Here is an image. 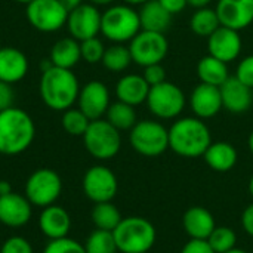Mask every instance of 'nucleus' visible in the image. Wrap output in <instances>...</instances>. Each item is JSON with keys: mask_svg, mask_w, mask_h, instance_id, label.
<instances>
[{"mask_svg": "<svg viewBox=\"0 0 253 253\" xmlns=\"http://www.w3.org/2000/svg\"><path fill=\"white\" fill-rule=\"evenodd\" d=\"M159 1H160V4H162L168 12H170L172 15H176V13L182 12V10L188 6L187 0H159Z\"/></svg>", "mask_w": 253, "mask_h": 253, "instance_id": "43", "label": "nucleus"}, {"mask_svg": "<svg viewBox=\"0 0 253 253\" xmlns=\"http://www.w3.org/2000/svg\"><path fill=\"white\" fill-rule=\"evenodd\" d=\"M101 16L98 6L92 3H82L76 9L68 12L67 18V30L70 36L79 42L96 37L101 33Z\"/></svg>", "mask_w": 253, "mask_h": 253, "instance_id": "13", "label": "nucleus"}, {"mask_svg": "<svg viewBox=\"0 0 253 253\" xmlns=\"http://www.w3.org/2000/svg\"><path fill=\"white\" fill-rule=\"evenodd\" d=\"M179 253H215L206 240H193L190 239Z\"/></svg>", "mask_w": 253, "mask_h": 253, "instance_id": "41", "label": "nucleus"}, {"mask_svg": "<svg viewBox=\"0 0 253 253\" xmlns=\"http://www.w3.org/2000/svg\"><path fill=\"white\" fill-rule=\"evenodd\" d=\"M215 10L221 25L236 31L253 24V0H218Z\"/></svg>", "mask_w": 253, "mask_h": 253, "instance_id": "16", "label": "nucleus"}, {"mask_svg": "<svg viewBox=\"0 0 253 253\" xmlns=\"http://www.w3.org/2000/svg\"><path fill=\"white\" fill-rule=\"evenodd\" d=\"M82 188L84 196L93 203L113 202L119 191V181L110 168L95 165L84 172Z\"/></svg>", "mask_w": 253, "mask_h": 253, "instance_id": "12", "label": "nucleus"}, {"mask_svg": "<svg viewBox=\"0 0 253 253\" xmlns=\"http://www.w3.org/2000/svg\"><path fill=\"white\" fill-rule=\"evenodd\" d=\"M188 104L194 117L202 120L213 119L221 110H224L219 87L206 83H200L191 90Z\"/></svg>", "mask_w": 253, "mask_h": 253, "instance_id": "17", "label": "nucleus"}, {"mask_svg": "<svg viewBox=\"0 0 253 253\" xmlns=\"http://www.w3.org/2000/svg\"><path fill=\"white\" fill-rule=\"evenodd\" d=\"M39 93L47 108L64 113L77 102L80 83L71 70L52 65L42 71Z\"/></svg>", "mask_w": 253, "mask_h": 253, "instance_id": "1", "label": "nucleus"}, {"mask_svg": "<svg viewBox=\"0 0 253 253\" xmlns=\"http://www.w3.org/2000/svg\"><path fill=\"white\" fill-rule=\"evenodd\" d=\"M182 227L193 240H208L216 228L213 215L203 206H193L182 216Z\"/></svg>", "mask_w": 253, "mask_h": 253, "instance_id": "22", "label": "nucleus"}, {"mask_svg": "<svg viewBox=\"0 0 253 253\" xmlns=\"http://www.w3.org/2000/svg\"><path fill=\"white\" fill-rule=\"evenodd\" d=\"M90 218L96 230H104V231H111V233L123 219L120 211L113 202L95 203Z\"/></svg>", "mask_w": 253, "mask_h": 253, "instance_id": "28", "label": "nucleus"}, {"mask_svg": "<svg viewBox=\"0 0 253 253\" xmlns=\"http://www.w3.org/2000/svg\"><path fill=\"white\" fill-rule=\"evenodd\" d=\"M120 253H148L156 245L157 231L153 222L142 216H127L113 231Z\"/></svg>", "mask_w": 253, "mask_h": 253, "instance_id": "4", "label": "nucleus"}, {"mask_svg": "<svg viewBox=\"0 0 253 253\" xmlns=\"http://www.w3.org/2000/svg\"><path fill=\"white\" fill-rule=\"evenodd\" d=\"M132 55L129 50V46H125L122 43H113L105 49L104 58L101 64L110 71V73H123L129 68L132 64Z\"/></svg>", "mask_w": 253, "mask_h": 253, "instance_id": "31", "label": "nucleus"}, {"mask_svg": "<svg viewBox=\"0 0 253 253\" xmlns=\"http://www.w3.org/2000/svg\"><path fill=\"white\" fill-rule=\"evenodd\" d=\"M187 3L194 9H202V7H208L212 3V0H187Z\"/></svg>", "mask_w": 253, "mask_h": 253, "instance_id": "44", "label": "nucleus"}, {"mask_svg": "<svg viewBox=\"0 0 253 253\" xmlns=\"http://www.w3.org/2000/svg\"><path fill=\"white\" fill-rule=\"evenodd\" d=\"M150 93V84L142 74H125L116 84L117 101L138 107L144 104Z\"/></svg>", "mask_w": 253, "mask_h": 253, "instance_id": "23", "label": "nucleus"}, {"mask_svg": "<svg viewBox=\"0 0 253 253\" xmlns=\"http://www.w3.org/2000/svg\"><path fill=\"white\" fill-rule=\"evenodd\" d=\"M215 253H225L237 246V234L233 228L221 225L212 231L209 239L206 240Z\"/></svg>", "mask_w": 253, "mask_h": 253, "instance_id": "34", "label": "nucleus"}, {"mask_svg": "<svg viewBox=\"0 0 253 253\" xmlns=\"http://www.w3.org/2000/svg\"><path fill=\"white\" fill-rule=\"evenodd\" d=\"M138 10L122 3L108 6L101 16V34L113 43H127L141 31Z\"/></svg>", "mask_w": 253, "mask_h": 253, "instance_id": "5", "label": "nucleus"}, {"mask_svg": "<svg viewBox=\"0 0 253 253\" xmlns=\"http://www.w3.org/2000/svg\"><path fill=\"white\" fill-rule=\"evenodd\" d=\"M105 120L111 123L117 130L123 132V130H130L136 125L138 117H136L135 107L125 104L122 101H116L110 104L105 114Z\"/></svg>", "mask_w": 253, "mask_h": 253, "instance_id": "29", "label": "nucleus"}, {"mask_svg": "<svg viewBox=\"0 0 253 253\" xmlns=\"http://www.w3.org/2000/svg\"><path fill=\"white\" fill-rule=\"evenodd\" d=\"M105 46L101 39L92 37L87 40L80 42V50H82V59L87 64H99L105 53Z\"/></svg>", "mask_w": 253, "mask_h": 253, "instance_id": "35", "label": "nucleus"}, {"mask_svg": "<svg viewBox=\"0 0 253 253\" xmlns=\"http://www.w3.org/2000/svg\"><path fill=\"white\" fill-rule=\"evenodd\" d=\"M12 193V187H10V182H7V181H0V197L1 196H7V194H10Z\"/></svg>", "mask_w": 253, "mask_h": 253, "instance_id": "46", "label": "nucleus"}, {"mask_svg": "<svg viewBox=\"0 0 253 253\" xmlns=\"http://www.w3.org/2000/svg\"><path fill=\"white\" fill-rule=\"evenodd\" d=\"M92 120L87 119V116L80 108H68L62 114V129L71 135V136H83L87 130Z\"/></svg>", "mask_w": 253, "mask_h": 253, "instance_id": "33", "label": "nucleus"}, {"mask_svg": "<svg viewBox=\"0 0 253 253\" xmlns=\"http://www.w3.org/2000/svg\"><path fill=\"white\" fill-rule=\"evenodd\" d=\"M49 59L55 67L73 70V67H76L82 59L80 42L73 39L71 36L59 39L53 43Z\"/></svg>", "mask_w": 253, "mask_h": 253, "instance_id": "26", "label": "nucleus"}, {"mask_svg": "<svg viewBox=\"0 0 253 253\" xmlns=\"http://www.w3.org/2000/svg\"><path fill=\"white\" fill-rule=\"evenodd\" d=\"M212 144V133L205 120L197 117L176 119L169 127V148L185 159L203 157Z\"/></svg>", "mask_w": 253, "mask_h": 253, "instance_id": "3", "label": "nucleus"}, {"mask_svg": "<svg viewBox=\"0 0 253 253\" xmlns=\"http://www.w3.org/2000/svg\"><path fill=\"white\" fill-rule=\"evenodd\" d=\"M13 102H15V92L12 84L0 80V111L13 107Z\"/></svg>", "mask_w": 253, "mask_h": 253, "instance_id": "40", "label": "nucleus"}, {"mask_svg": "<svg viewBox=\"0 0 253 253\" xmlns=\"http://www.w3.org/2000/svg\"><path fill=\"white\" fill-rule=\"evenodd\" d=\"M240 224H242V228L243 231L249 236L253 237V203H251L242 213V218H240Z\"/></svg>", "mask_w": 253, "mask_h": 253, "instance_id": "42", "label": "nucleus"}, {"mask_svg": "<svg viewBox=\"0 0 253 253\" xmlns=\"http://www.w3.org/2000/svg\"><path fill=\"white\" fill-rule=\"evenodd\" d=\"M16 3H22V4H28L30 1H33V0H15Z\"/></svg>", "mask_w": 253, "mask_h": 253, "instance_id": "52", "label": "nucleus"}, {"mask_svg": "<svg viewBox=\"0 0 253 253\" xmlns=\"http://www.w3.org/2000/svg\"><path fill=\"white\" fill-rule=\"evenodd\" d=\"M236 77L242 83H245L246 86H249V87L253 89V55L245 56L239 62L237 70H236Z\"/></svg>", "mask_w": 253, "mask_h": 253, "instance_id": "38", "label": "nucleus"}, {"mask_svg": "<svg viewBox=\"0 0 253 253\" xmlns=\"http://www.w3.org/2000/svg\"><path fill=\"white\" fill-rule=\"evenodd\" d=\"M248 147H249V151L253 154V130L251 132L249 138H248Z\"/></svg>", "mask_w": 253, "mask_h": 253, "instance_id": "49", "label": "nucleus"}, {"mask_svg": "<svg viewBox=\"0 0 253 253\" xmlns=\"http://www.w3.org/2000/svg\"><path fill=\"white\" fill-rule=\"evenodd\" d=\"M28 59L22 50L12 46L0 47V80L9 84L21 82L28 73Z\"/></svg>", "mask_w": 253, "mask_h": 253, "instance_id": "21", "label": "nucleus"}, {"mask_svg": "<svg viewBox=\"0 0 253 253\" xmlns=\"http://www.w3.org/2000/svg\"><path fill=\"white\" fill-rule=\"evenodd\" d=\"M82 138L86 151L96 160H110L116 157L122 148L120 130L105 119L92 120Z\"/></svg>", "mask_w": 253, "mask_h": 253, "instance_id": "7", "label": "nucleus"}, {"mask_svg": "<svg viewBox=\"0 0 253 253\" xmlns=\"http://www.w3.org/2000/svg\"><path fill=\"white\" fill-rule=\"evenodd\" d=\"M222 108L233 114H243L253 105V89L242 83L236 76H230L228 80L219 86Z\"/></svg>", "mask_w": 253, "mask_h": 253, "instance_id": "19", "label": "nucleus"}, {"mask_svg": "<svg viewBox=\"0 0 253 253\" xmlns=\"http://www.w3.org/2000/svg\"><path fill=\"white\" fill-rule=\"evenodd\" d=\"M42 253H86L84 246L74 239L64 237L58 240H49Z\"/></svg>", "mask_w": 253, "mask_h": 253, "instance_id": "36", "label": "nucleus"}, {"mask_svg": "<svg viewBox=\"0 0 253 253\" xmlns=\"http://www.w3.org/2000/svg\"><path fill=\"white\" fill-rule=\"evenodd\" d=\"M141 28L147 31L165 33L172 24V13L168 12L159 0H148L147 3L141 4L138 10Z\"/></svg>", "mask_w": 253, "mask_h": 253, "instance_id": "25", "label": "nucleus"}, {"mask_svg": "<svg viewBox=\"0 0 253 253\" xmlns=\"http://www.w3.org/2000/svg\"><path fill=\"white\" fill-rule=\"evenodd\" d=\"M111 104V96L107 84L101 80H90L83 87L77 98V108H80L89 120L105 117Z\"/></svg>", "mask_w": 253, "mask_h": 253, "instance_id": "14", "label": "nucleus"}, {"mask_svg": "<svg viewBox=\"0 0 253 253\" xmlns=\"http://www.w3.org/2000/svg\"><path fill=\"white\" fill-rule=\"evenodd\" d=\"M36 138L31 116L18 107L0 111V154L18 156L27 151Z\"/></svg>", "mask_w": 253, "mask_h": 253, "instance_id": "2", "label": "nucleus"}, {"mask_svg": "<svg viewBox=\"0 0 253 253\" xmlns=\"http://www.w3.org/2000/svg\"><path fill=\"white\" fill-rule=\"evenodd\" d=\"M129 50L132 61L144 68L153 64H162L169 52V42L165 33L141 30L129 42Z\"/></svg>", "mask_w": 253, "mask_h": 253, "instance_id": "10", "label": "nucleus"}, {"mask_svg": "<svg viewBox=\"0 0 253 253\" xmlns=\"http://www.w3.org/2000/svg\"><path fill=\"white\" fill-rule=\"evenodd\" d=\"M219 25L221 22H219L216 10L209 6L196 9V12L190 18V28L199 37L208 39L215 30L219 28Z\"/></svg>", "mask_w": 253, "mask_h": 253, "instance_id": "30", "label": "nucleus"}, {"mask_svg": "<svg viewBox=\"0 0 253 253\" xmlns=\"http://www.w3.org/2000/svg\"><path fill=\"white\" fill-rule=\"evenodd\" d=\"M142 76L147 80V83L150 84V87L166 82V70L162 64H153V65L144 67Z\"/></svg>", "mask_w": 253, "mask_h": 253, "instance_id": "39", "label": "nucleus"}, {"mask_svg": "<svg viewBox=\"0 0 253 253\" xmlns=\"http://www.w3.org/2000/svg\"><path fill=\"white\" fill-rule=\"evenodd\" d=\"M197 76L200 79V83L219 87L230 77L228 64L208 53L197 64Z\"/></svg>", "mask_w": 253, "mask_h": 253, "instance_id": "27", "label": "nucleus"}, {"mask_svg": "<svg viewBox=\"0 0 253 253\" xmlns=\"http://www.w3.org/2000/svg\"><path fill=\"white\" fill-rule=\"evenodd\" d=\"M248 190H249V194L252 196V199H253V175L251 176V179H249V184H248Z\"/></svg>", "mask_w": 253, "mask_h": 253, "instance_id": "50", "label": "nucleus"}, {"mask_svg": "<svg viewBox=\"0 0 253 253\" xmlns=\"http://www.w3.org/2000/svg\"><path fill=\"white\" fill-rule=\"evenodd\" d=\"M62 3V6L70 12L73 9H76L77 6H80L82 3H84V0H59Z\"/></svg>", "mask_w": 253, "mask_h": 253, "instance_id": "45", "label": "nucleus"}, {"mask_svg": "<svg viewBox=\"0 0 253 253\" xmlns=\"http://www.w3.org/2000/svg\"><path fill=\"white\" fill-rule=\"evenodd\" d=\"M0 47H1V44H0Z\"/></svg>", "mask_w": 253, "mask_h": 253, "instance_id": "53", "label": "nucleus"}, {"mask_svg": "<svg viewBox=\"0 0 253 253\" xmlns=\"http://www.w3.org/2000/svg\"><path fill=\"white\" fill-rule=\"evenodd\" d=\"M148 253H151V252H148Z\"/></svg>", "mask_w": 253, "mask_h": 253, "instance_id": "54", "label": "nucleus"}, {"mask_svg": "<svg viewBox=\"0 0 253 253\" xmlns=\"http://www.w3.org/2000/svg\"><path fill=\"white\" fill-rule=\"evenodd\" d=\"M30 25L42 33H55L65 27L68 10L59 0H33L25 9Z\"/></svg>", "mask_w": 253, "mask_h": 253, "instance_id": "11", "label": "nucleus"}, {"mask_svg": "<svg viewBox=\"0 0 253 253\" xmlns=\"http://www.w3.org/2000/svg\"><path fill=\"white\" fill-rule=\"evenodd\" d=\"M203 159L212 170L225 173L230 172L237 165L239 153L236 147L227 141H218V142L212 141V144L203 154Z\"/></svg>", "mask_w": 253, "mask_h": 253, "instance_id": "24", "label": "nucleus"}, {"mask_svg": "<svg viewBox=\"0 0 253 253\" xmlns=\"http://www.w3.org/2000/svg\"><path fill=\"white\" fill-rule=\"evenodd\" d=\"M148 0H123V3L126 4H130V6H141L144 3H147Z\"/></svg>", "mask_w": 253, "mask_h": 253, "instance_id": "48", "label": "nucleus"}, {"mask_svg": "<svg viewBox=\"0 0 253 253\" xmlns=\"http://www.w3.org/2000/svg\"><path fill=\"white\" fill-rule=\"evenodd\" d=\"M130 147L144 157H159L169 150V129L159 120H141L129 130Z\"/></svg>", "mask_w": 253, "mask_h": 253, "instance_id": "6", "label": "nucleus"}, {"mask_svg": "<svg viewBox=\"0 0 253 253\" xmlns=\"http://www.w3.org/2000/svg\"><path fill=\"white\" fill-rule=\"evenodd\" d=\"M243 49V40L240 36V31H236L233 28L219 25L218 30H215L208 37V50L209 55L230 64L236 61Z\"/></svg>", "mask_w": 253, "mask_h": 253, "instance_id": "15", "label": "nucleus"}, {"mask_svg": "<svg viewBox=\"0 0 253 253\" xmlns=\"http://www.w3.org/2000/svg\"><path fill=\"white\" fill-rule=\"evenodd\" d=\"M87 1L95 6H111L116 0H87Z\"/></svg>", "mask_w": 253, "mask_h": 253, "instance_id": "47", "label": "nucleus"}, {"mask_svg": "<svg viewBox=\"0 0 253 253\" xmlns=\"http://www.w3.org/2000/svg\"><path fill=\"white\" fill-rule=\"evenodd\" d=\"M150 113L159 120L178 119L187 104L184 90L170 82H163L157 86L150 87L148 98L145 101Z\"/></svg>", "mask_w": 253, "mask_h": 253, "instance_id": "8", "label": "nucleus"}, {"mask_svg": "<svg viewBox=\"0 0 253 253\" xmlns=\"http://www.w3.org/2000/svg\"><path fill=\"white\" fill-rule=\"evenodd\" d=\"M62 193V179L58 172L43 168L34 170L25 182V197L36 208L55 205Z\"/></svg>", "mask_w": 253, "mask_h": 253, "instance_id": "9", "label": "nucleus"}, {"mask_svg": "<svg viewBox=\"0 0 253 253\" xmlns=\"http://www.w3.org/2000/svg\"><path fill=\"white\" fill-rule=\"evenodd\" d=\"M225 253H249L246 252V251H243V249H239V248H234V249H231V251H228V252Z\"/></svg>", "mask_w": 253, "mask_h": 253, "instance_id": "51", "label": "nucleus"}, {"mask_svg": "<svg viewBox=\"0 0 253 253\" xmlns=\"http://www.w3.org/2000/svg\"><path fill=\"white\" fill-rule=\"evenodd\" d=\"M33 216V205L18 193H10L0 197V224L9 228L25 227Z\"/></svg>", "mask_w": 253, "mask_h": 253, "instance_id": "18", "label": "nucleus"}, {"mask_svg": "<svg viewBox=\"0 0 253 253\" xmlns=\"http://www.w3.org/2000/svg\"><path fill=\"white\" fill-rule=\"evenodd\" d=\"M0 253H34V249L25 237L10 236L3 242Z\"/></svg>", "mask_w": 253, "mask_h": 253, "instance_id": "37", "label": "nucleus"}, {"mask_svg": "<svg viewBox=\"0 0 253 253\" xmlns=\"http://www.w3.org/2000/svg\"><path fill=\"white\" fill-rule=\"evenodd\" d=\"M86 253H117V245L111 231L95 230L84 242Z\"/></svg>", "mask_w": 253, "mask_h": 253, "instance_id": "32", "label": "nucleus"}, {"mask_svg": "<svg viewBox=\"0 0 253 253\" xmlns=\"http://www.w3.org/2000/svg\"><path fill=\"white\" fill-rule=\"evenodd\" d=\"M39 230L49 240L68 237L71 230V216L62 206L58 205L43 208L39 215Z\"/></svg>", "mask_w": 253, "mask_h": 253, "instance_id": "20", "label": "nucleus"}]
</instances>
